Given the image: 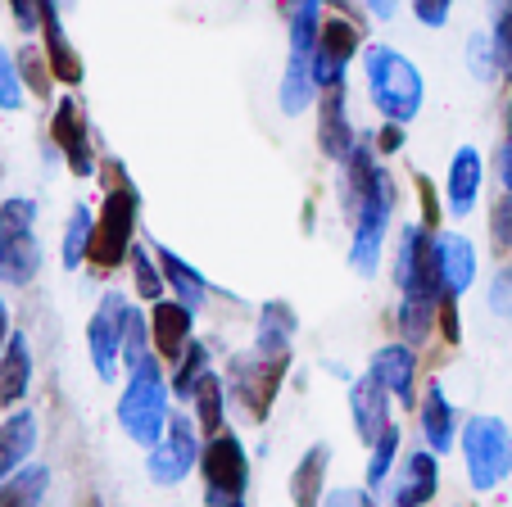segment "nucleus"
I'll use <instances>...</instances> for the list:
<instances>
[{
    "instance_id": "nucleus-1",
    "label": "nucleus",
    "mask_w": 512,
    "mask_h": 507,
    "mask_svg": "<svg viewBox=\"0 0 512 507\" xmlns=\"http://www.w3.org/2000/svg\"><path fill=\"white\" fill-rule=\"evenodd\" d=\"M105 182V209L96 213V236H91V263L100 272H114L127 263L136 245V213H141V191L127 182V168L118 159L100 163Z\"/></svg>"
},
{
    "instance_id": "nucleus-2",
    "label": "nucleus",
    "mask_w": 512,
    "mask_h": 507,
    "mask_svg": "<svg viewBox=\"0 0 512 507\" xmlns=\"http://www.w3.org/2000/svg\"><path fill=\"white\" fill-rule=\"evenodd\" d=\"M168 394H173V385H168L159 354H150L141 367L127 372V390L118 394V408H114L127 440L141 444V449H155V444L164 440V426H168V417H173Z\"/></svg>"
},
{
    "instance_id": "nucleus-3",
    "label": "nucleus",
    "mask_w": 512,
    "mask_h": 507,
    "mask_svg": "<svg viewBox=\"0 0 512 507\" xmlns=\"http://www.w3.org/2000/svg\"><path fill=\"white\" fill-rule=\"evenodd\" d=\"M363 77H368V96L386 123H413L422 109V73L408 55L390 46H368L363 50Z\"/></svg>"
},
{
    "instance_id": "nucleus-4",
    "label": "nucleus",
    "mask_w": 512,
    "mask_h": 507,
    "mask_svg": "<svg viewBox=\"0 0 512 507\" xmlns=\"http://www.w3.org/2000/svg\"><path fill=\"white\" fill-rule=\"evenodd\" d=\"M458 444H463L467 485L476 494H490V489H499L512 476V426L503 417H490V412L467 417Z\"/></svg>"
},
{
    "instance_id": "nucleus-5",
    "label": "nucleus",
    "mask_w": 512,
    "mask_h": 507,
    "mask_svg": "<svg viewBox=\"0 0 512 507\" xmlns=\"http://www.w3.org/2000/svg\"><path fill=\"white\" fill-rule=\"evenodd\" d=\"M37 204L32 200H5L0 204V281L5 286H28L41 268V245L32 236Z\"/></svg>"
},
{
    "instance_id": "nucleus-6",
    "label": "nucleus",
    "mask_w": 512,
    "mask_h": 507,
    "mask_svg": "<svg viewBox=\"0 0 512 507\" xmlns=\"http://www.w3.org/2000/svg\"><path fill=\"white\" fill-rule=\"evenodd\" d=\"M200 476L209 507H227L236 498H245V489H250V453H245L241 435L227 431V426L218 435H209L200 453Z\"/></svg>"
},
{
    "instance_id": "nucleus-7",
    "label": "nucleus",
    "mask_w": 512,
    "mask_h": 507,
    "mask_svg": "<svg viewBox=\"0 0 512 507\" xmlns=\"http://www.w3.org/2000/svg\"><path fill=\"white\" fill-rule=\"evenodd\" d=\"M200 435H204L200 421H191L186 412H173L164 426V440L155 449H145V476L155 480L159 489L182 485L191 471H200V453H204Z\"/></svg>"
},
{
    "instance_id": "nucleus-8",
    "label": "nucleus",
    "mask_w": 512,
    "mask_h": 507,
    "mask_svg": "<svg viewBox=\"0 0 512 507\" xmlns=\"http://www.w3.org/2000/svg\"><path fill=\"white\" fill-rule=\"evenodd\" d=\"M286 372H290V358H259L250 349L245 358H236V363H232L227 394H236V403H241L254 421H268L281 381H286Z\"/></svg>"
},
{
    "instance_id": "nucleus-9",
    "label": "nucleus",
    "mask_w": 512,
    "mask_h": 507,
    "mask_svg": "<svg viewBox=\"0 0 512 507\" xmlns=\"http://www.w3.org/2000/svg\"><path fill=\"white\" fill-rule=\"evenodd\" d=\"M123 317H127V295L109 290L87 322V349L100 381H114L123 372Z\"/></svg>"
},
{
    "instance_id": "nucleus-10",
    "label": "nucleus",
    "mask_w": 512,
    "mask_h": 507,
    "mask_svg": "<svg viewBox=\"0 0 512 507\" xmlns=\"http://www.w3.org/2000/svg\"><path fill=\"white\" fill-rule=\"evenodd\" d=\"M50 136H55L59 154H64V163L73 168L78 177H96L100 173V159L96 150H91V127H87V114H82V105L73 96H64L55 105V118H50Z\"/></svg>"
},
{
    "instance_id": "nucleus-11",
    "label": "nucleus",
    "mask_w": 512,
    "mask_h": 507,
    "mask_svg": "<svg viewBox=\"0 0 512 507\" xmlns=\"http://www.w3.org/2000/svg\"><path fill=\"white\" fill-rule=\"evenodd\" d=\"M358 50H363V37H358L354 23L349 19H322L318 46H313V82H318V91L345 82V68Z\"/></svg>"
},
{
    "instance_id": "nucleus-12",
    "label": "nucleus",
    "mask_w": 512,
    "mask_h": 507,
    "mask_svg": "<svg viewBox=\"0 0 512 507\" xmlns=\"http://www.w3.org/2000/svg\"><path fill=\"white\" fill-rule=\"evenodd\" d=\"M390 507H426L440 494V453L435 449H413L404 453L399 471H390Z\"/></svg>"
},
{
    "instance_id": "nucleus-13",
    "label": "nucleus",
    "mask_w": 512,
    "mask_h": 507,
    "mask_svg": "<svg viewBox=\"0 0 512 507\" xmlns=\"http://www.w3.org/2000/svg\"><path fill=\"white\" fill-rule=\"evenodd\" d=\"M349 421H354L358 444H368V449L395 426V417H390V390L372 372H363L349 385Z\"/></svg>"
},
{
    "instance_id": "nucleus-14",
    "label": "nucleus",
    "mask_w": 512,
    "mask_h": 507,
    "mask_svg": "<svg viewBox=\"0 0 512 507\" xmlns=\"http://www.w3.org/2000/svg\"><path fill=\"white\" fill-rule=\"evenodd\" d=\"M368 372L377 376L390 390V399H399V408H413L417 403V349L408 340H390L377 354L368 358Z\"/></svg>"
},
{
    "instance_id": "nucleus-15",
    "label": "nucleus",
    "mask_w": 512,
    "mask_h": 507,
    "mask_svg": "<svg viewBox=\"0 0 512 507\" xmlns=\"http://www.w3.org/2000/svg\"><path fill=\"white\" fill-rule=\"evenodd\" d=\"M150 331H155V354L173 367L195 340V308L182 299H155L150 304Z\"/></svg>"
},
{
    "instance_id": "nucleus-16",
    "label": "nucleus",
    "mask_w": 512,
    "mask_h": 507,
    "mask_svg": "<svg viewBox=\"0 0 512 507\" xmlns=\"http://www.w3.org/2000/svg\"><path fill=\"white\" fill-rule=\"evenodd\" d=\"M435 268H440V299H458L476 281V249L463 231H435Z\"/></svg>"
},
{
    "instance_id": "nucleus-17",
    "label": "nucleus",
    "mask_w": 512,
    "mask_h": 507,
    "mask_svg": "<svg viewBox=\"0 0 512 507\" xmlns=\"http://www.w3.org/2000/svg\"><path fill=\"white\" fill-rule=\"evenodd\" d=\"M354 141H358V132L345 114V82H336V87L318 91V150L331 163H345Z\"/></svg>"
},
{
    "instance_id": "nucleus-18",
    "label": "nucleus",
    "mask_w": 512,
    "mask_h": 507,
    "mask_svg": "<svg viewBox=\"0 0 512 507\" xmlns=\"http://www.w3.org/2000/svg\"><path fill=\"white\" fill-rule=\"evenodd\" d=\"M295 308L286 299H268L259 308V331H254V354L259 358H290V345H295Z\"/></svg>"
},
{
    "instance_id": "nucleus-19",
    "label": "nucleus",
    "mask_w": 512,
    "mask_h": 507,
    "mask_svg": "<svg viewBox=\"0 0 512 507\" xmlns=\"http://www.w3.org/2000/svg\"><path fill=\"white\" fill-rule=\"evenodd\" d=\"M417 412H422V435H426V449L435 453H449L458 440V417H454V403H449L445 385L431 376V385H426L422 403H417Z\"/></svg>"
},
{
    "instance_id": "nucleus-20",
    "label": "nucleus",
    "mask_w": 512,
    "mask_h": 507,
    "mask_svg": "<svg viewBox=\"0 0 512 507\" xmlns=\"http://www.w3.org/2000/svg\"><path fill=\"white\" fill-rule=\"evenodd\" d=\"M41 50H46L50 68H55V82L78 87L82 82V59H78V50H73V41H68L64 23H59V5H46V14H41Z\"/></svg>"
},
{
    "instance_id": "nucleus-21",
    "label": "nucleus",
    "mask_w": 512,
    "mask_h": 507,
    "mask_svg": "<svg viewBox=\"0 0 512 507\" xmlns=\"http://www.w3.org/2000/svg\"><path fill=\"white\" fill-rule=\"evenodd\" d=\"M327 467H331V444H313L290 471V503L295 507H322L327 498Z\"/></svg>"
},
{
    "instance_id": "nucleus-22",
    "label": "nucleus",
    "mask_w": 512,
    "mask_h": 507,
    "mask_svg": "<svg viewBox=\"0 0 512 507\" xmlns=\"http://www.w3.org/2000/svg\"><path fill=\"white\" fill-rule=\"evenodd\" d=\"M481 154H476V145H463V150L454 154V163H449V213L454 218H467L476 204V195H481Z\"/></svg>"
},
{
    "instance_id": "nucleus-23",
    "label": "nucleus",
    "mask_w": 512,
    "mask_h": 507,
    "mask_svg": "<svg viewBox=\"0 0 512 507\" xmlns=\"http://www.w3.org/2000/svg\"><path fill=\"white\" fill-rule=\"evenodd\" d=\"M150 249H155V259H159V268H164V281H168V290H173L182 304H191V308H200L204 304V295H209V281L200 277V272L191 268V263L182 259V254H173L168 245H159V240H150Z\"/></svg>"
},
{
    "instance_id": "nucleus-24",
    "label": "nucleus",
    "mask_w": 512,
    "mask_h": 507,
    "mask_svg": "<svg viewBox=\"0 0 512 507\" xmlns=\"http://www.w3.org/2000/svg\"><path fill=\"white\" fill-rule=\"evenodd\" d=\"M32 385V354H28V340L23 335H10V345L0 354V408H10L28 394Z\"/></svg>"
},
{
    "instance_id": "nucleus-25",
    "label": "nucleus",
    "mask_w": 512,
    "mask_h": 507,
    "mask_svg": "<svg viewBox=\"0 0 512 507\" xmlns=\"http://www.w3.org/2000/svg\"><path fill=\"white\" fill-rule=\"evenodd\" d=\"M281 114H304V109L318 100V82H313V55H290L286 64V77H281Z\"/></svg>"
},
{
    "instance_id": "nucleus-26",
    "label": "nucleus",
    "mask_w": 512,
    "mask_h": 507,
    "mask_svg": "<svg viewBox=\"0 0 512 507\" xmlns=\"http://www.w3.org/2000/svg\"><path fill=\"white\" fill-rule=\"evenodd\" d=\"M37 449V412H14L5 426H0V476H14L28 453Z\"/></svg>"
},
{
    "instance_id": "nucleus-27",
    "label": "nucleus",
    "mask_w": 512,
    "mask_h": 507,
    "mask_svg": "<svg viewBox=\"0 0 512 507\" xmlns=\"http://www.w3.org/2000/svg\"><path fill=\"white\" fill-rule=\"evenodd\" d=\"M191 403H195V421H200L204 440L223 431V421H227V381L213 372V367L200 376V385L191 390Z\"/></svg>"
},
{
    "instance_id": "nucleus-28",
    "label": "nucleus",
    "mask_w": 512,
    "mask_h": 507,
    "mask_svg": "<svg viewBox=\"0 0 512 507\" xmlns=\"http://www.w3.org/2000/svg\"><path fill=\"white\" fill-rule=\"evenodd\" d=\"M46 485H50V471L41 467V462L14 471V476H5V485H0V507H37L41 498H46Z\"/></svg>"
},
{
    "instance_id": "nucleus-29",
    "label": "nucleus",
    "mask_w": 512,
    "mask_h": 507,
    "mask_svg": "<svg viewBox=\"0 0 512 507\" xmlns=\"http://www.w3.org/2000/svg\"><path fill=\"white\" fill-rule=\"evenodd\" d=\"M91 236H96V213L87 204H73L68 213V227H64V268H82L91 259Z\"/></svg>"
},
{
    "instance_id": "nucleus-30",
    "label": "nucleus",
    "mask_w": 512,
    "mask_h": 507,
    "mask_svg": "<svg viewBox=\"0 0 512 507\" xmlns=\"http://www.w3.org/2000/svg\"><path fill=\"white\" fill-rule=\"evenodd\" d=\"M150 354H155V331H150V317H145V308L127 304V317H123V372L141 367Z\"/></svg>"
},
{
    "instance_id": "nucleus-31",
    "label": "nucleus",
    "mask_w": 512,
    "mask_h": 507,
    "mask_svg": "<svg viewBox=\"0 0 512 507\" xmlns=\"http://www.w3.org/2000/svg\"><path fill=\"white\" fill-rule=\"evenodd\" d=\"M127 263H132V281H136V295H141L145 304H155V299H164V295H168L164 268H159L155 249H150V240H145V245H132V254H127Z\"/></svg>"
},
{
    "instance_id": "nucleus-32",
    "label": "nucleus",
    "mask_w": 512,
    "mask_h": 507,
    "mask_svg": "<svg viewBox=\"0 0 512 507\" xmlns=\"http://www.w3.org/2000/svg\"><path fill=\"white\" fill-rule=\"evenodd\" d=\"M204 372H209V345H204V340H191V345H186V354L173 363V381H168V385H173L177 399H191V390L200 385Z\"/></svg>"
},
{
    "instance_id": "nucleus-33",
    "label": "nucleus",
    "mask_w": 512,
    "mask_h": 507,
    "mask_svg": "<svg viewBox=\"0 0 512 507\" xmlns=\"http://www.w3.org/2000/svg\"><path fill=\"white\" fill-rule=\"evenodd\" d=\"M14 59H19V77H23V87H28L37 100H50V91H55V68H50L46 50L23 46Z\"/></svg>"
},
{
    "instance_id": "nucleus-34",
    "label": "nucleus",
    "mask_w": 512,
    "mask_h": 507,
    "mask_svg": "<svg viewBox=\"0 0 512 507\" xmlns=\"http://www.w3.org/2000/svg\"><path fill=\"white\" fill-rule=\"evenodd\" d=\"M399 440H404V431H399V426H390V431L368 449V489H381L390 480L395 458H399Z\"/></svg>"
},
{
    "instance_id": "nucleus-35",
    "label": "nucleus",
    "mask_w": 512,
    "mask_h": 507,
    "mask_svg": "<svg viewBox=\"0 0 512 507\" xmlns=\"http://www.w3.org/2000/svg\"><path fill=\"white\" fill-rule=\"evenodd\" d=\"M494 64H499V73L512 77V0H494Z\"/></svg>"
},
{
    "instance_id": "nucleus-36",
    "label": "nucleus",
    "mask_w": 512,
    "mask_h": 507,
    "mask_svg": "<svg viewBox=\"0 0 512 507\" xmlns=\"http://www.w3.org/2000/svg\"><path fill=\"white\" fill-rule=\"evenodd\" d=\"M23 105V77H19V59L0 46V109H19Z\"/></svg>"
},
{
    "instance_id": "nucleus-37",
    "label": "nucleus",
    "mask_w": 512,
    "mask_h": 507,
    "mask_svg": "<svg viewBox=\"0 0 512 507\" xmlns=\"http://www.w3.org/2000/svg\"><path fill=\"white\" fill-rule=\"evenodd\" d=\"M467 64H472V73L481 77V82H490V77L499 73V64H494V41L476 32V37L467 41Z\"/></svg>"
},
{
    "instance_id": "nucleus-38",
    "label": "nucleus",
    "mask_w": 512,
    "mask_h": 507,
    "mask_svg": "<svg viewBox=\"0 0 512 507\" xmlns=\"http://www.w3.org/2000/svg\"><path fill=\"white\" fill-rule=\"evenodd\" d=\"M490 236H494V245H499V249H512V191H503L499 204H494Z\"/></svg>"
},
{
    "instance_id": "nucleus-39",
    "label": "nucleus",
    "mask_w": 512,
    "mask_h": 507,
    "mask_svg": "<svg viewBox=\"0 0 512 507\" xmlns=\"http://www.w3.org/2000/svg\"><path fill=\"white\" fill-rule=\"evenodd\" d=\"M435 331H440V340L445 345H458V335H463V322H458V299H440V308H435Z\"/></svg>"
},
{
    "instance_id": "nucleus-40",
    "label": "nucleus",
    "mask_w": 512,
    "mask_h": 507,
    "mask_svg": "<svg viewBox=\"0 0 512 507\" xmlns=\"http://www.w3.org/2000/svg\"><path fill=\"white\" fill-rule=\"evenodd\" d=\"M413 14L422 28H445L454 14V0H413Z\"/></svg>"
},
{
    "instance_id": "nucleus-41",
    "label": "nucleus",
    "mask_w": 512,
    "mask_h": 507,
    "mask_svg": "<svg viewBox=\"0 0 512 507\" xmlns=\"http://www.w3.org/2000/svg\"><path fill=\"white\" fill-rule=\"evenodd\" d=\"M490 308L499 317H512V268H499L490 281Z\"/></svg>"
},
{
    "instance_id": "nucleus-42",
    "label": "nucleus",
    "mask_w": 512,
    "mask_h": 507,
    "mask_svg": "<svg viewBox=\"0 0 512 507\" xmlns=\"http://www.w3.org/2000/svg\"><path fill=\"white\" fill-rule=\"evenodd\" d=\"M14 10V23H19V32H41V14H46V0H10Z\"/></svg>"
},
{
    "instance_id": "nucleus-43",
    "label": "nucleus",
    "mask_w": 512,
    "mask_h": 507,
    "mask_svg": "<svg viewBox=\"0 0 512 507\" xmlns=\"http://www.w3.org/2000/svg\"><path fill=\"white\" fill-rule=\"evenodd\" d=\"M327 507H377V498H372V489H331Z\"/></svg>"
},
{
    "instance_id": "nucleus-44",
    "label": "nucleus",
    "mask_w": 512,
    "mask_h": 507,
    "mask_svg": "<svg viewBox=\"0 0 512 507\" xmlns=\"http://www.w3.org/2000/svg\"><path fill=\"white\" fill-rule=\"evenodd\" d=\"M417 195H422V227H431V231H435V222H440V200H435L431 182H426L422 173H417Z\"/></svg>"
},
{
    "instance_id": "nucleus-45",
    "label": "nucleus",
    "mask_w": 512,
    "mask_h": 507,
    "mask_svg": "<svg viewBox=\"0 0 512 507\" xmlns=\"http://www.w3.org/2000/svg\"><path fill=\"white\" fill-rule=\"evenodd\" d=\"M372 141H377L381 154H399V150H404V123H386L377 136H372Z\"/></svg>"
},
{
    "instance_id": "nucleus-46",
    "label": "nucleus",
    "mask_w": 512,
    "mask_h": 507,
    "mask_svg": "<svg viewBox=\"0 0 512 507\" xmlns=\"http://www.w3.org/2000/svg\"><path fill=\"white\" fill-rule=\"evenodd\" d=\"M313 10H322V0H281L286 19H300V14H313Z\"/></svg>"
},
{
    "instance_id": "nucleus-47",
    "label": "nucleus",
    "mask_w": 512,
    "mask_h": 507,
    "mask_svg": "<svg viewBox=\"0 0 512 507\" xmlns=\"http://www.w3.org/2000/svg\"><path fill=\"white\" fill-rule=\"evenodd\" d=\"M499 182H503V191H512V136L499 150Z\"/></svg>"
},
{
    "instance_id": "nucleus-48",
    "label": "nucleus",
    "mask_w": 512,
    "mask_h": 507,
    "mask_svg": "<svg viewBox=\"0 0 512 507\" xmlns=\"http://www.w3.org/2000/svg\"><path fill=\"white\" fill-rule=\"evenodd\" d=\"M368 10L377 14V19H395V10H399V0H368Z\"/></svg>"
},
{
    "instance_id": "nucleus-49",
    "label": "nucleus",
    "mask_w": 512,
    "mask_h": 507,
    "mask_svg": "<svg viewBox=\"0 0 512 507\" xmlns=\"http://www.w3.org/2000/svg\"><path fill=\"white\" fill-rule=\"evenodd\" d=\"M5 335H10V308H5V299H0V345H5Z\"/></svg>"
},
{
    "instance_id": "nucleus-50",
    "label": "nucleus",
    "mask_w": 512,
    "mask_h": 507,
    "mask_svg": "<svg viewBox=\"0 0 512 507\" xmlns=\"http://www.w3.org/2000/svg\"><path fill=\"white\" fill-rule=\"evenodd\" d=\"M508 136H512V96H508Z\"/></svg>"
},
{
    "instance_id": "nucleus-51",
    "label": "nucleus",
    "mask_w": 512,
    "mask_h": 507,
    "mask_svg": "<svg viewBox=\"0 0 512 507\" xmlns=\"http://www.w3.org/2000/svg\"><path fill=\"white\" fill-rule=\"evenodd\" d=\"M227 507H245V498H236V503H227Z\"/></svg>"
},
{
    "instance_id": "nucleus-52",
    "label": "nucleus",
    "mask_w": 512,
    "mask_h": 507,
    "mask_svg": "<svg viewBox=\"0 0 512 507\" xmlns=\"http://www.w3.org/2000/svg\"><path fill=\"white\" fill-rule=\"evenodd\" d=\"M46 5H59V10H64V0H46Z\"/></svg>"
}]
</instances>
